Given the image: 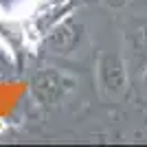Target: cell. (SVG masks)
Here are the masks:
<instances>
[{
    "label": "cell",
    "mask_w": 147,
    "mask_h": 147,
    "mask_svg": "<svg viewBox=\"0 0 147 147\" xmlns=\"http://www.w3.org/2000/svg\"><path fill=\"white\" fill-rule=\"evenodd\" d=\"M31 2H33V0H13V5H16V11H18V16H22V13L29 9ZM0 18H7V0H0Z\"/></svg>",
    "instance_id": "1"
}]
</instances>
